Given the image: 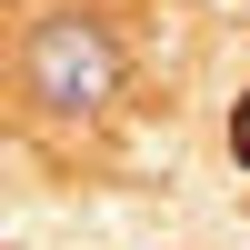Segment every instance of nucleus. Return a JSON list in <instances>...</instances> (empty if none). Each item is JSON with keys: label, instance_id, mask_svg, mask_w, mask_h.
<instances>
[{"label": "nucleus", "instance_id": "nucleus-2", "mask_svg": "<svg viewBox=\"0 0 250 250\" xmlns=\"http://www.w3.org/2000/svg\"><path fill=\"white\" fill-rule=\"evenodd\" d=\"M230 160L250 170V90H240V110H230Z\"/></svg>", "mask_w": 250, "mask_h": 250}, {"label": "nucleus", "instance_id": "nucleus-1", "mask_svg": "<svg viewBox=\"0 0 250 250\" xmlns=\"http://www.w3.org/2000/svg\"><path fill=\"white\" fill-rule=\"evenodd\" d=\"M110 90H120V50H110V30H100L90 10L40 20V40H30V100H50V110H100Z\"/></svg>", "mask_w": 250, "mask_h": 250}]
</instances>
